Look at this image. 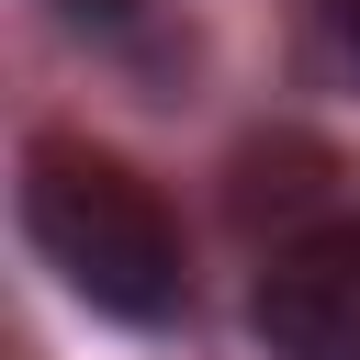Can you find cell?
I'll return each instance as SVG.
<instances>
[{"label":"cell","mask_w":360,"mask_h":360,"mask_svg":"<svg viewBox=\"0 0 360 360\" xmlns=\"http://www.w3.org/2000/svg\"><path fill=\"white\" fill-rule=\"evenodd\" d=\"M22 236L34 259L90 304V315H124V326H169L191 304V259H180V214L101 146L79 135H34L22 146Z\"/></svg>","instance_id":"6da1fadb"},{"label":"cell","mask_w":360,"mask_h":360,"mask_svg":"<svg viewBox=\"0 0 360 360\" xmlns=\"http://www.w3.org/2000/svg\"><path fill=\"white\" fill-rule=\"evenodd\" d=\"M259 349L270 360H360V225H315L259 270Z\"/></svg>","instance_id":"7a4b0ae2"},{"label":"cell","mask_w":360,"mask_h":360,"mask_svg":"<svg viewBox=\"0 0 360 360\" xmlns=\"http://www.w3.org/2000/svg\"><path fill=\"white\" fill-rule=\"evenodd\" d=\"M56 11H68V22H135L146 0H56Z\"/></svg>","instance_id":"3957f363"},{"label":"cell","mask_w":360,"mask_h":360,"mask_svg":"<svg viewBox=\"0 0 360 360\" xmlns=\"http://www.w3.org/2000/svg\"><path fill=\"white\" fill-rule=\"evenodd\" d=\"M326 11V34H338V56H360V0H315Z\"/></svg>","instance_id":"277c9868"}]
</instances>
